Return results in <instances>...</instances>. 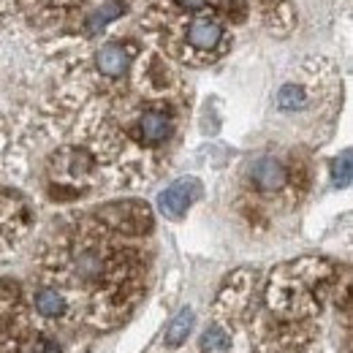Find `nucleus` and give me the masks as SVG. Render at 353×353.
I'll use <instances>...</instances> for the list:
<instances>
[{
	"label": "nucleus",
	"mask_w": 353,
	"mask_h": 353,
	"mask_svg": "<svg viewBox=\"0 0 353 353\" xmlns=\"http://www.w3.org/2000/svg\"><path fill=\"white\" fill-rule=\"evenodd\" d=\"M185 39H188V44L193 46L196 52H212L215 46L221 44L223 25L215 19V17L199 11V14L190 19V25H188Z\"/></svg>",
	"instance_id": "nucleus-5"
},
{
	"label": "nucleus",
	"mask_w": 353,
	"mask_h": 353,
	"mask_svg": "<svg viewBox=\"0 0 353 353\" xmlns=\"http://www.w3.org/2000/svg\"><path fill=\"white\" fill-rule=\"evenodd\" d=\"M174 3L182 8V11L199 14V11H204V8H207V3H210V0H174Z\"/></svg>",
	"instance_id": "nucleus-15"
},
{
	"label": "nucleus",
	"mask_w": 353,
	"mask_h": 353,
	"mask_svg": "<svg viewBox=\"0 0 353 353\" xmlns=\"http://www.w3.org/2000/svg\"><path fill=\"white\" fill-rule=\"evenodd\" d=\"M123 11H125V3H123V0H112V3H106L103 8L92 11L88 19V33H95L98 28H103L106 22H112L114 17H120Z\"/></svg>",
	"instance_id": "nucleus-11"
},
{
	"label": "nucleus",
	"mask_w": 353,
	"mask_h": 353,
	"mask_svg": "<svg viewBox=\"0 0 353 353\" xmlns=\"http://www.w3.org/2000/svg\"><path fill=\"white\" fill-rule=\"evenodd\" d=\"M131 60H133L131 46L123 44V41H109V44H103L95 52V68L103 77H109V79L123 77L131 68Z\"/></svg>",
	"instance_id": "nucleus-7"
},
{
	"label": "nucleus",
	"mask_w": 353,
	"mask_h": 353,
	"mask_svg": "<svg viewBox=\"0 0 353 353\" xmlns=\"http://www.w3.org/2000/svg\"><path fill=\"white\" fill-rule=\"evenodd\" d=\"M250 182L261 193H277V190H283L288 185V169L277 158L264 155V158L253 161V166H250Z\"/></svg>",
	"instance_id": "nucleus-6"
},
{
	"label": "nucleus",
	"mask_w": 353,
	"mask_h": 353,
	"mask_svg": "<svg viewBox=\"0 0 353 353\" xmlns=\"http://www.w3.org/2000/svg\"><path fill=\"white\" fill-rule=\"evenodd\" d=\"M98 218L103 223H109L120 234H144L147 228H152L150 210L144 204H136V201L109 204L103 212H98Z\"/></svg>",
	"instance_id": "nucleus-3"
},
{
	"label": "nucleus",
	"mask_w": 353,
	"mask_h": 353,
	"mask_svg": "<svg viewBox=\"0 0 353 353\" xmlns=\"http://www.w3.org/2000/svg\"><path fill=\"white\" fill-rule=\"evenodd\" d=\"M201 196V182L193 179V176H185V179H176L174 185H169L161 196H158V207L163 215L169 218H182L188 212V207Z\"/></svg>",
	"instance_id": "nucleus-4"
},
{
	"label": "nucleus",
	"mask_w": 353,
	"mask_h": 353,
	"mask_svg": "<svg viewBox=\"0 0 353 353\" xmlns=\"http://www.w3.org/2000/svg\"><path fill=\"white\" fill-rule=\"evenodd\" d=\"M332 176H334V185H337V188H348V185H351V150H345V152L334 161Z\"/></svg>",
	"instance_id": "nucleus-13"
},
{
	"label": "nucleus",
	"mask_w": 353,
	"mask_h": 353,
	"mask_svg": "<svg viewBox=\"0 0 353 353\" xmlns=\"http://www.w3.org/2000/svg\"><path fill=\"white\" fill-rule=\"evenodd\" d=\"M176 120L172 114V109L161 106V103H152V106H144L136 120H133V141H139L141 147L147 150H158L163 147L172 136H174Z\"/></svg>",
	"instance_id": "nucleus-2"
},
{
	"label": "nucleus",
	"mask_w": 353,
	"mask_h": 353,
	"mask_svg": "<svg viewBox=\"0 0 353 353\" xmlns=\"http://www.w3.org/2000/svg\"><path fill=\"white\" fill-rule=\"evenodd\" d=\"M33 353H63V348H60L54 340H49V337H36Z\"/></svg>",
	"instance_id": "nucleus-14"
},
{
	"label": "nucleus",
	"mask_w": 353,
	"mask_h": 353,
	"mask_svg": "<svg viewBox=\"0 0 353 353\" xmlns=\"http://www.w3.org/2000/svg\"><path fill=\"white\" fill-rule=\"evenodd\" d=\"M274 103H277V109H280V112H305V109H307V103H310L307 90L302 88V85L288 82V85H283V88L277 90Z\"/></svg>",
	"instance_id": "nucleus-9"
},
{
	"label": "nucleus",
	"mask_w": 353,
	"mask_h": 353,
	"mask_svg": "<svg viewBox=\"0 0 353 353\" xmlns=\"http://www.w3.org/2000/svg\"><path fill=\"white\" fill-rule=\"evenodd\" d=\"M33 305H36V310H39L44 318H60V315L65 312V307H68L63 291H60V288H52V285H44V288L36 291Z\"/></svg>",
	"instance_id": "nucleus-8"
},
{
	"label": "nucleus",
	"mask_w": 353,
	"mask_h": 353,
	"mask_svg": "<svg viewBox=\"0 0 353 353\" xmlns=\"http://www.w3.org/2000/svg\"><path fill=\"white\" fill-rule=\"evenodd\" d=\"M231 345V337L223 332L221 326H210L201 337V351H223Z\"/></svg>",
	"instance_id": "nucleus-12"
},
{
	"label": "nucleus",
	"mask_w": 353,
	"mask_h": 353,
	"mask_svg": "<svg viewBox=\"0 0 353 353\" xmlns=\"http://www.w3.org/2000/svg\"><path fill=\"white\" fill-rule=\"evenodd\" d=\"M190 329H193V310H179L174 318H172V323L166 326V337H163L166 345L169 348H179L188 340Z\"/></svg>",
	"instance_id": "nucleus-10"
},
{
	"label": "nucleus",
	"mask_w": 353,
	"mask_h": 353,
	"mask_svg": "<svg viewBox=\"0 0 353 353\" xmlns=\"http://www.w3.org/2000/svg\"><path fill=\"white\" fill-rule=\"evenodd\" d=\"M57 264L63 272V283L82 288L85 294H109L123 280V253L92 234L71 239Z\"/></svg>",
	"instance_id": "nucleus-1"
}]
</instances>
